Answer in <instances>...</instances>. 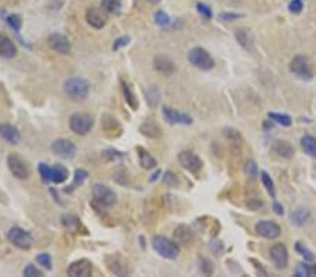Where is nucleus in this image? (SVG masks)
I'll return each instance as SVG.
<instances>
[{"mask_svg":"<svg viewBox=\"0 0 316 277\" xmlns=\"http://www.w3.org/2000/svg\"><path fill=\"white\" fill-rule=\"evenodd\" d=\"M63 91L70 100L73 101H84L89 97L90 92V84L86 78L83 77H72L66 80Z\"/></svg>","mask_w":316,"mask_h":277,"instance_id":"obj_1","label":"nucleus"},{"mask_svg":"<svg viewBox=\"0 0 316 277\" xmlns=\"http://www.w3.org/2000/svg\"><path fill=\"white\" fill-rule=\"evenodd\" d=\"M152 246L159 255L162 258H166V259H176L180 254L179 245L169 238L163 237V235H156L152 240Z\"/></svg>","mask_w":316,"mask_h":277,"instance_id":"obj_2","label":"nucleus"},{"mask_svg":"<svg viewBox=\"0 0 316 277\" xmlns=\"http://www.w3.org/2000/svg\"><path fill=\"white\" fill-rule=\"evenodd\" d=\"M94 125V121L91 118L89 113H83V112H79V113H73L69 119V126H70V130L73 133L80 134V136H84L87 134L91 130Z\"/></svg>","mask_w":316,"mask_h":277,"instance_id":"obj_3","label":"nucleus"},{"mask_svg":"<svg viewBox=\"0 0 316 277\" xmlns=\"http://www.w3.org/2000/svg\"><path fill=\"white\" fill-rule=\"evenodd\" d=\"M189 62L201 70H211L215 66L214 59L204 48H192L189 52Z\"/></svg>","mask_w":316,"mask_h":277,"instance_id":"obj_4","label":"nucleus"},{"mask_svg":"<svg viewBox=\"0 0 316 277\" xmlns=\"http://www.w3.org/2000/svg\"><path fill=\"white\" fill-rule=\"evenodd\" d=\"M7 240L12 242L16 248L23 249V251H28L33 246V237L28 231H25L24 228L20 227H13L7 233Z\"/></svg>","mask_w":316,"mask_h":277,"instance_id":"obj_5","label":"nucleus"},{"mask_svg":"<svg viewBox=\"0 0 316 277\" xmlns=\"http://www.w3.org/2000/svg\"><path fill=\"white\" fill-rule=\"evenodd\" d=\"M7 166L17 179H27L31 175V168L27 161L19 154H10L7 157Z\"/></svg>","mask_w":316,"mask_h":277,"instance_id":"obj_6","label":"nucleus"},{"mask_svg":"<svg viewBox=\"0 0 316 277\" xmlns=\"http://www.w3.org/2000/svg\"><path fill=\"white\" fill-rule=\"evenodd\" d=\"M93 198L97 203H100L102 206L110 207L117 202V195L113 189L108 188L107 185L103 184H96L93 186Z\"/></svg>","mask_w":316,"mask_h":277,"instance_id":"obj_7","label":"nucleus"},{"mask_svg":"<svg viewBox=\"0 0 316 277\" xmlns=\"http://www.w3.org/2000/svg\"><path fill=\"white\" fill-rule=\"evenodd\" d=\"M270 259L274 263V266L278 270H282L288 266L290 263V255H288V249L287 246L281 242H277L270 248Z\"/></svg>","mask_w":316,"mask_h":277,"instance_id":"obj_8","label":"nucleus"},{"mask_svg":"<svg viewBox=\"0 0 316 277\" xmlns=\"http://www.w3.org/2000/svg\"><path fill=\"white\" fill-rule=\"evenodd\" d=\"M290 70L293 72L295 76H298L299 78L302 80H312L314 74H312V70L309 67V63H308V59L302 55H296L291 60L290 63Z\"/></svg>","mask_w":316,"mask_h":277,"instance_id":"obj_9","label":"nucleus"},{"mask_svg":"<svg viewBox=\"0 0 316 277\" xmlns=\"http://www.w3.org/2000/svg\"><path fill=\"white\" fill-rule=\"evenodd\" d=\"M105 265L108 270L115 275V276H128L129 275V266L128 262L125 260L123 256L120 255H110L105 258Z\"/></svg>","mask_w":316,"mask_h":277,"instance_id":"obj_10","label":"nucleus"},{"mask_svg":"<svg viewBox=\"0 0 316 277\" xmlns=\"http://www.w3.org/2000/svg\"><path fill=\"white\" fill-rule=\"evenodd\" d=\"M179 163L183 168L190 171L191 174H197L203 168V161L198 155H195L191 151H181L179 154Z\"/></svg>","mask_w":316,"mask_h":277,"instance_id":"obj_11","label":"nucleus"},{"mask_svg":"<svg viewBox=\"0 0 316 277\" xmlns=\"http://www.w3.org/2000/svg\"><path fill=\"white\" fill-rule=\"evenodd\" d=\"M52 151L62 158H73L76 155V146L73 142H70L68 139H58L55 140L52 146H51Z\"/></svg>","mask_w":316,"mask_h":277,"instance_id":"obj_12","label":"nucleus"},{"mask_svg":"<svg viewBox=\"0 0 316 277\" xmlns=\"http://www.w3.org/2000/svg\"><path fill=\"white\" fill-rule=\"evenodd\" d=\"M256 234L266 238V240H275L281 235V228L277 222H259L256 224Z\"/></svg>","mask_w":316,"mask_h":277,"instance_id":"obj_13","label":"nucleus"},{"mask_svg":"<svg viewBox=\"0 0 316 277\" xmlns=\"http://www.w3.org/2000/svg\"><path fill=\"white\" fill-rule=\"evenodd\" d=\"M48 45L52 51H55L58 54H62V55H68L72 49L69 39L63 35V34H51L48 37Z\"/></svg>","mask_w":316,"mask_h":277,"instance_id":"obj_14","label":"nucleus"},{"mask_svg":"<svg viewBox=\"0 0 316 277\" xmlns=\"http://www.w3.org/2000/svg\"><path fill=\"white\" fill-rule=\"evenodd\" d=\"M162 113H163V118L166 119V122L171 123V125H174V123L191 125L192 123V118L190 115L181 113V112L176 111V110H173V108H169V107H163Z\"/></svg>","mask_w":316,"mask_h":277,"instance_id":"obj_15","label":"nucleus"},{"mask_svg":"<svg viewBox=\"0 0 316 277\" xmlns=\"http://www.w3.org/2000/svg\"><path fill=\"white\" fill-rule=\"evenodd\" d=\"M93 272L91 263L87 259H80L73 263H70L68 267V275L72 277H87L90 276Z\"/></svg>","mask_w":316,"mask_h":277,"instance_id":"obj_16","label":"nucleus"},{"mask_svg":"<svg viewBox=\"0 0 316 277\" xmlns=\"http://www.w3.org/2000/svg\"><path fill=\"white\" fill-rule=\"evenodd\" d=\"M0 137L9 144H19L21 142V134L19 129L10 123H0Z\"/></svg>","mask_w":316,"mask_h":277,"instance_id":"obj_17","label":"nucleus"},{"mask_svg":"<svg viewBox=\"0 0 316 277\" xmlns=\"http://www.w3.org/2000/svg\"><path fill=\"white\" fill-rule=\"evenodd\" d=\"M153 67H155L156 72L165 74V76H171V74L176 72V65H174V62H173L170 57H168V56L165 55H159L155 57V60H153Z\"/></svg>","mask_w":316,"mask_h":277,"instance_id":"obj_18","label":"nucleus"},{"mask_svg":"<svg viewBox=\"0 0 316 277\" xmlns=\"http://www.w3.org/2000/svg\"><path fill=\"white\" fill-rule=\"evenodd\" d=\"M237 44L240 45L246 51H253L254 49V35L248 28H237L235 33Z\"/></svg>","mask_w":316,"mask_h":277,"instance_id":"obj_19","label":"nucleus"},{"mask_svg":"<svg viewBox=\"0 0 316 277\" xmlns=\"http://www.w3.org/2000/svg\"><path fill=\"white\" fill-rule=\"evenodd\" d=\"M86 21L93 28L102 30L103 27L105 25L107 20H105V16L103 14L102 10L90 7V9H87V11H86Z\"/></svg>","mask_w":316,"mask_h":277,"instance_id":"obj_20","label":"nucleus"},{"mask_svg":"<svg viewBox=\"0 0 316 277\" xmlns=\"http://www.w3.org/2000/svg\"><path fill=\"white\" fill-rule=\"evenodd\" d=\"M16 55H17L16 44L7 35L0 34V56L4 57V59H13Z\"/></svg>","mask_w":316,"mask_h":277,"instance_id":"obj_21","label":"nucleus"},{"mask_svg":"<svg viewBox=\"0 0 316 277\" xmlns=\"http://www.w3.org/2000/svg\"><path fill=\"white\" fill-rule=\"evenodd\" d=\"M271 150L278 155V157L287 158V160L293 158L294 154H295V148L293 147V144L285 142V140H277L275 143L273 144Z\"/></svg>","mask_w":316,"mask_h":277,"instance_id":"obj_22","label":"nucleus"},{"mask_svg":"<svg viewBox=\"0 0 316 277\" xmlns=\"http://www.w3.org/2000/svg\"><path fill=\"white\" fill-rule=\"evenodd\" d=\"M311 219H312L311 211L306 210V209H302V207L293 211L291 216H290L291 222H293L294 225H296V227H304L308 222H311Z\"/></svg>","mask_w":316,"mask_h":277,"instance_id":"obj_23","label":"nucleus"},{"mask_svg":"<svg viewBox=\"0 0 316 277\" xmlns=\"http://www.w3.org/2000/svg\"><path fill=\"white\" fill-rule=\"evenodd\" d=\"M139 132L149 139H159L162 136V130L155 122H145L139 126Z\"/></svg>","mask_w":316,"mask_h":277,"instance_id":"obj_24","label":"nucleus"},{"mask_svg":"<svg viewBox=\"0 0 316 277\" xmlns=\"http://www.w3.org/2000/svg\"><path fill=\"white\" fill-rule=\"evenodd\" d=\"M301 147L306 154L316 158V137L312 134H305L301 139Z\"/></svg>","mask_w":316,"mask_h":277,"instance_id":"obj_25","label":"nucleus"},{"mask_svg":"<svg viewBox=\"0 0 316 277\" xmlns=\"http://www.w3.org/2000/svg\"><path fill=\"white\" fill-rule=\"evenodd\" d=\"M192 233L191 230L187 225H180L176 228L174 231V242H180V244H189L191 241Z\"/></svg>","mask_w":316,"mask_h":277,"instance_id":"obj_26","label":"nucleus"},{"mask_svg":"<svg viewBox=\"0 0 316 277\" xmlns=\"http://www.w3.org/2000/svg\"><path fill=\"white\" fill-rule=\"evenodd\" d=\"M69 178V171L66 166L57 164L52 166V182L54 184H63Z\"/></svg>","mask_w":316,"mask_h":277,"instance_id":"obj_27","label":"nucleus"},{"mask_svg":"<svg viewBox=\"0 0 316 277\" xmlns=\"http://www.w3.org/2000/svg\"><path fill=\"white\" fill-rule=\"evenodd\" d=\"M123 91H124V98L126 101V104L131 107V110H138V100H136V95L134 94V91L131 89V86L128 83H123Z\"/></svg>","mask_w":316,"mask_h":277,"instance_id":"obj_28","label":"nucleus"},{"mask_svg":"<svg viewBox=\"0 0 316 277\" xmlns=\"http://www.w3.org/2000/svg\"><path fill=\"white\" fill-rule=\"evenodd\" d=\"M269 118L273 122L281 125L282 128H290L293 125V119L290 115H285V113H278V112H269Z\"/></svg>","mask_w":316,"mask_h":277,"instance_id":"obj_29","label":"nucleus"},{"mask_svg":"<svg viewBox=\"0 0 316 277\" xmlns=\"http://www.w3.org/2000/svg\"><path fill=\"white\" fill-rule=\"evenodd\" d=\"M123 6V0H102V9L110 14H118Z\"/></svg>","mask_w":316,"mask_h":277,"instance_id":"obj_30","label":"nucleus"},{"mask_svg":"<svg viewBox=\"0 0 316 277\" xmlns=\"http://www.w3.org/2000/svg\"><path fill=\"white\" fill-rule=\"evenodd\" d=\"M139 164L144 166L145 169H152V168H155L156 166V160L152 157V155L149 154L147 151L145 150H142V148H139Z\"/></svg>","mask_w":316,"mask_h":277,"instance_id":"obj_31","label":"nucleus"},{"mask_svg":"<svg viewBox=\"0 0 316 277\" xmlns=\"http://www.w3.org/2000/svg\"><path fill=\"white\" fill-rule=\"evenodd\" d=\"M62 224L63 227L69 230V231H78L80 227V222L78 217L72 216V214H65L62 216Z\"/></svg>","mask_w":316,"mask_h":277,"instance_id":"obj_32","label":"nucleus"},{"mask_svg":"<svg viewBox=\"0 0 316 277\" xmlns=\"http://www.w3.org/2000/svg\"><path fill=\"white\" fill-rule=\"evenodd\" d=\"M159 101H160V92L158 91L156 87H149L147 90V102L150 108H156L159 105Z\"/></svg>","mask_w":316,"mask_h":277,"instance_id":"obj_33","label":"nucleus"},{"mask_svg":"<svg viewBox=\"0 0 316 277\" xmlns=\"http://www.w3.org/2000/svg\"><path fill=\"white\" fill-rule=\"evenodd\" d=\"M260 178H261V184H263V186L266 188V190L269 192V195H270L271 198L274 199L275 198V188H274V182H273V179L266 172V171H261L260 172Z\"/></svg>","mask_w":316,"mask_h":277,"instance_id":"obj_34","label":"nucleus"},{"mask_svg":"<svg viewBox=\"0 0 316 277\" xmlns=\"http://www.w3.org/2000/svg\"><path fill=\"white\" fill-rule=\"evenodd\" d=\"M38 172H40V177L41 179L45 182V184H49L52 181V168L45 164V163H41L38 166Z\"/></svg>","mask_w":316,"mask_h":277,"instance_id":"obj_35","label":"nucleus"},{"mask_svg":"<svg viewBox=\"0 0 316 277\" xmlns=\"http://www.w3.org/2000/svg\"><path fill=\"white\" fill-rule=\"evenodd\" d=\"M87 171H84V169H76V172H75V179H73V182H72V189L78 188V186H80L86 179H87ZM70 189V190H72Z\"/></svg>","mask_w":316,"mask_h":277,"instance_id":"obj_36","label":"nucleus"},{"mask_svg":"<svg viewBox=\"0 0 316 277\" xmlns=\"http://www.w3.org/2000/svg\"><path fill=\"white\" fill-rule=\"evenodd\" d=\"M295 251L302 256L305 260H314V258H315L314 254H312L302 242H296V244H295Z\"/></svg>","mask_w":316,"mask_h":277,"instance_id":"obj_37","label":"nucleus"},{"mask_svg":"<svg viewBox=\"0 0 316 277\" xmlns=\"http://www.w3.org/2000/svg\"><path fill=\"white\" fill-rule=\"evenodd\" d=\"M7 24L12 27L14 31H20L21 30V25H23V20L19 14H10L7 18Z\"/></svg>","mask_w":316,"mask_h":277,"instance_id":"obj_38","label":"nucleus"},{"mask_svg":"<svg viewBox=\"0 0 316 277\" xmlns=\"http://www.w3.org/2000/svg\"><path fill=\"white\" fill-rule=\"evenodd\" d=\"M200 269H201V272H203L204 275H207V276H211L214 273V265L207 258H200Z\"/></svg>","mask_w":316,"mask_h":277,"instance_id":"obj_39","label":"nucleus"},{"mask_svg":"<svg viewBox=\"0 0 316 277\" xmlns=\"http://www.w3.org/2000/svg\"><path fill=\"white\" fill-rule=\"evenodd\" d=\"M37 262H38V265L45 267L46 270L52 269V258L49 256V254H40L37 256Z\"/></svg>","mask_w":316,"mask_h":277,"instance_id":"obj_40","label":"nucleus"},{"mask_svg":"<svg viewBox=\"0 0 316 277\" xmlns=\"http://www.w3.org/2000/svg\"><path fill=\"white\" fill-rule=\"evenodd\" d=\"M312 275V269L306 263H299L295 269V276L296 277H308Z\"/></svg>","mask_w":316,"mask_h":277,"instance_id":"obj_41","label":"nucleus"},{"mask_svg":"<svg viewBox=\"0 0 316 277\" xmlns=\"http://www.w3.org/2000/svg\"><path fill=\"white\" fill-rule=\"evenodd\" d=\"M245 174L249 175V177L252 178H256L259 175V169H257V164L254 163V161H248L246 164H245Z\"/></svg>","mask_w":316,"mask_h":277,"instance_id":"obj_42","label":"nucleus"},{"mask_svg":"<svg viewBox=\"0 0 316 277\" xmlns=\"http://www.w3.org/2000/svg\"><path fill=\"white\" fill-rule=\"evenodd\" d=\"M155 22L158 24L159 27H166V25L170 24V17L165 11H158L155 14Z\"/></svg>","mask_w":316,"mask_h":277,"instance_id":"obj_43","label":"nucleus"},{"mask_svg":"<svg viewBox=\"0 0 316 277\" xmlns=\"http://www.w3.org/2000/svg\"><path fill=\"white\" fill-rule=\"evenodd\" d=\"M197 10L203 16L205 20H211L212 18V10L210 6L204 4V3H197Z\"/></svg>","mask_w":316,"mask_h":277,"instance_id":"obj_44","label":"nucleus"},{"mask_svg":"<svg viewBox=\"0 0 316 277\" xmlns=\"http://www.w3.org/2000/svg\"><path fill=\"white\" fill-rule=\"evenodd\" d=\"M23 275L27 277H41L42 272L34 265H27V267L23 270Z\"/></svg>","mask_w":316,"mask_h":277,"instance_id":"obj_45","label":"nucleus"},{"mask_svg":"<svg viewBox=\"0 0 316 277\" xmlns=\"http://www.w3.org/2000/svg\"><path fill=\"white\" fill-rule=\"evenodd\" d=\"M224 134H225L226 139H229L231 142H240L242 140L240 133L237 130H235V129H232V128H226L225 130H224Z\"/></svg>","mask_w":316,"mask_h":277,"instance_id":"obj_46","label":"nucleus"},{"mask_svg":"<svg viewBox=\"0 0 316 277\" xmlns=\"http://www.w3.org/2000/svg\"><path fill=\"white\" fill-rule=\"evenodd\" d=\"M304 9V1L302 0H291V3L288 4V10L293 14H299Z\"/></svg>","mask_w":316,"mask_h":277,"instance_id":"obj_47","label":"nucleus"},{"mask_svg":"<svg viewBox=\"0 0 316 277\" xmlns=\"http://www.w3.org/2000/svg\"><path fill=\"white\" fill-rule=\"evenodd\" d=\"M102 155L104 158H107L108 161H113V160H118V158H121L123 154L120 153V151H117V150H114V148H107V150H104L102 153Z\"/></svg>","mask_w":316,"mask_h":277,"instance_id":"obj_48","label":"nucleus"},{"mask_svg":"<svg viewBox=\"0 0 316 277\" xmlns=\"http://www.w3.org/2000/svg\"><path fill=\"white\" fill-rule=\"evenodd\" d=\"M163 182H165L166 185H170V186H177L179 179H177V177H176L173 172H166V175L163 178Z\"/></svg>","mask_w":316,"mask_h":277,"instance_id":"obj_49","label":"nucleus"},{"mask_svg":"<svg viewBox=\"0 0 316 277\" xmlns=\"http://www.w3.org/2000/svg\"><path fill=\"white\" fill-rule=\"evenodd\" d=\"M129 42V37H121V38H118L113 45V49L114 51H118V49H121L123 46H126Z\"/></svg>","mask_w":316,"mask_h":277,"instance_id":"obj_50","label":"nucleus"},{"mask_svg":"<svg viewBox=\"0 0 316 277\" xmlns=\"http://www.w3.org/2000/svg\"><path fill=\"white\" fill-rule=\"evenodd\" d=\"M221 20H224V21H233V20H236L239 17H243V14H236V13H222L221 16Z\"/></svg>","mask_w":316,"mask_h":277,"instance_id":"obj_51","label":"nucleus"},{"mask_svg":"<svg viewBox=\"0 0 316 277\" xmlns=\"http://www.w3.org/2000/svg\"><path fill=\"white\" fill-rule=\"evenodd\" d=\"M273 210L275 211V214H278V216H282V214H284V207H282V204H280L278 202H274Z\"/></svg>","mask_w":316,"mask_h":277,"instance_id":"obj_52","label":"nucleus"},{"mask_svg":"<svg viewBox=\"0 0 316 277\" xmlns=\"http://www.w3.org/2000/svg\"><path fill=\"white\" fill-rule=\"evenodd\" d=\"M159 175H160V171H158V172H155V174H153V177L150 178V181H155V179H158Z\"/></svg>","mask_w":316,"mask_h":277,"instance_id":"obj_53","label":"nucleus"},{"mask_svg":"<svg viewBox=\"0 0 316 277\" xmlns=\"http://www.w3.org/2000/svg\"><path fill=\"white\" fill-rule=\"evenodd\" d=\"M147 1H149V3H152V4H159L162 0H147Z\"/></svg>","mask_w":316,"mask_h":277,"instance_id":"obj_54","label":"nucleus"},{"mask_svg":"<svg viewBox=\"0 0 316 277\" xmlns=\"http://www.w3.org/2000/svg\"><path fill=\"white\" fill-rule=\"evenodd\" d=\"M311 269H312V275H315V276H316V265L311 266Z\"/></svg>","mask_w":316,"mask_h":277,"instance_id":"obj_55","label":"nucleus"}]
</instances>
